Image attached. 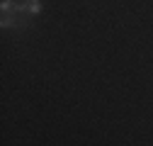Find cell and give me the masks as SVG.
<instances>
[{
  "label": "cell",
  "mask_w": 153,
  "mask_h": 146,
  "mask_svg": "<svg viewBox=\"0 0 153 146\" xmlns=\"http://www.w3.org/2000/svg\"><path fill=\"white\" fill-rule=\"evenodd\" d=\"M27 12L29 15H39L42 12V0H27Z\"/></svg>",
  "instance_id": "cell-1"
},
{
  "label": "cell",
  "mask_w": 153,
  "mask_h": 146,
  "mask_svg": "<svg viewBox=\"0 0 153 146\" xmlns=\"http://www.w3.org/2000/svg\"><path fill=\"white\" fill-rule=\"evenodd\" d=\"M0 10H3V15H10L12 10H17V3H12V0H3V3H0Z\"/></svg>",
  "instance_id": "cell-2"
},
{
  "label": "cell",
  "mask_w": 153,
  "mask_h": 146,
  "mask_svg": "<svg viewBox=\"0 0 153 146\" xmlns=\"http://www.w3.org/2000/svg\"><path fill=\"white\" fill-rule=\"evenodd\" d=\"M0 25H3V27H17V20H12L10 15H5V17H3V22H0Z\"/></svg>",
  "instance_id": "cell-3"
}]
</instances>
